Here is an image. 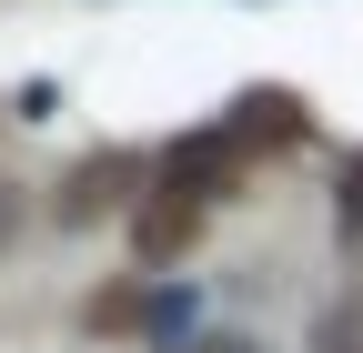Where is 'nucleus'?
<instances>
[{
	"label": "nucleus",
	"instance_id": "1",
	"mask_svg": "<svg viewBox=\"0 0 363 353\" xmlns=\"http://www.w3.org/2000/svg\"><path fill=\"white\" fill-rule=\"evenodd\" d=\"M192 232H202V192L162 182V192L131 202V252H142V262H182V252H192Z\"/></svg>",
	"mask_w": 363,
	"mask_h": 353
},
{
	"label": "nucleus",
	"instance_id": "2",
	"mask_svg": "<svg viewBox=\"0 0 363 353\" xmlns=\"http://www.w3.org/2000/svg\"><path fill=\"white\" fill-rule=\"evenodd\" d=\"M142 202V162L131 152H91L71 172V192H61V223H101V212H131Z\"/></svg>",
	"mask_w": 363,
	"mask_h": 353
},
{
	"label": "nucleus",
	"instance_id": "3",
	"mask_svg": "<svg viewBox=\"0 0 363 353\" xmlns=\"http://www.w3.org/2000/svg\"><path fill=\"white\" fill-rule=\"evenodd\" d=\"M162 182H182V192L222 202V192L242 182V142H233V131H202V142H182V152H172V172H162Z\"/></svg>",
	"mask_w": 363,
	"mask_h": 353
},
{
	"label": "nucleus",
	"instance_id": "4",
	"mask_svg": "<svg viewBox=\"0 0 363 353\" xmlns=\"http://www.w3.org/2000/svg\"><path fill=\"white\" fill-rule=\"evenodd\" d=\"M293 131H303V101L293 91H242L233 101V142L252 152V142H293Z\"/></svg>",
	"mask_w": 363,
	"mask_h": 353
},
{
	"label": "nucleus",
	"instance_id": "5",
	"mask_svg": "<svg viewBox=\"0 0 363 353\" xmlns=\"http://www.w3.org/2000/svg\"><path fill=\"white\" fill-rule=\"evenodd\" d=\"M313 353H363V303H333V313H313Z\"/></svg>",
	"mask_w": 363,
	"mask_h": 353
},
{
	"label": "nucleus",
	"instance_id": "6",
	"mask_svg": "<svg viewBox=\"0 0 363 353\" xmlns=\"http://www.w3.org/2000/svg\"><path fill=\"white\" fill-rule=\"evenodd\" d=\"M333 232H343V242L363 252V152L343 162V182H333Z\"/></svg>",
	"mask_w": 363,
	"mask_h": 353
},
{
	"label": "nucleus",
	"instance_id": "7",
	"mask_svg": "<svg viewBox=\"0 0 363 353\" xmlns=\"http://www.w3.org/2000/svg\"><path fill=\"white\" fill-rule=\"evenodd\" d=\"M11 232H21V192L0 182V252H11Z\"/></svg>",
	"mask_w": 363,
	"mask_h": 353
},
{
	"label": "nucleus",
	"instance_id": "8",
	"mask_svg": "<svg viewBox=\"0 0 363 353\" xmlns=\"http://www.w3.org/2000/svg\"><path fill=\"white\" fill-rule=\"evenodd\" d=\"M192 353H252V333H202Z\"/></svg>",
	"mask_w": 363,
	"mask_h": 353
}]
</instances>
